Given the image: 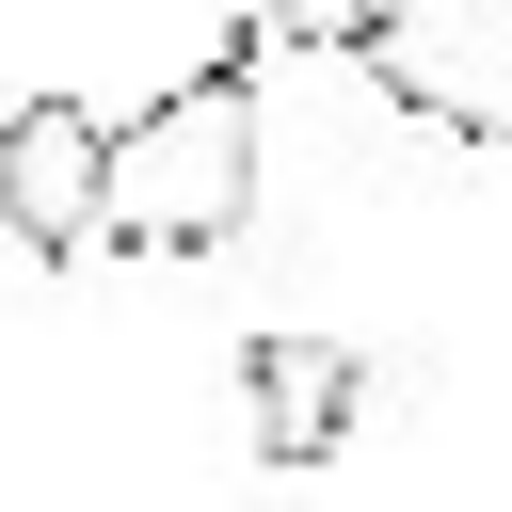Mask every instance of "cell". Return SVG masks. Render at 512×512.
I'll list each match as a JSON object with an SVG mask.
<instances>
[{"label": "cell", "mask_w": 512, "mask_h": 512, "mask_svg": "<svg viewBox=\"0 0 512 512\" xmlns=\"http://www.w3.org/2000/svg\"><path fill=\"white\" fill-rule=\"evenodd\" d=\"M240 224H256V32L112 128V224H96V240H128V256H208V240H240Z\"/></svg>", "instance_id": "cell-1"}, {"label": "cell", "mask_w": 512, "mask_h": 512, "mask_svg": "<svg viewBox=\"0 0 512 512\" xmlns=\"http://www.w3.org/2000/svg\"><path fill=\"white\" fill-rule=\"evenodd\" d=\"M384 96L448 144H512V0H384L368 32Z\"/></svg>", "instance_id": "cell-2"}, {"label": "cell", "mask_w": 512, "mask_h": 512, "mask_svg": "<svg viewBox=\"0 0 512 512\" xmlns=\"http://www.w3.org/2000/svg\"><path fill=\"white\" fill-rule=\"evenodd\" d=\"M0 224L64 272V256H96V224H112V128L80 112V96H32V112H0Z\"/></svg>", "instance_id": "cell-3"}, {"label": "cell", "mask_w": 512, "mask_h": 512, "mask_svg": "<svg viewBox=\"0 0 512 512\" xmlns=\"http://www.w3.org/2000/svg\"><path fill=\"white\" fill-rule=\"evenodd\" d=\"M352 400H368V368L336 352V336H256L240 352V416H256V464H336V432H352Z\"/></svg>", "instance_id": "cell-4"}, {"label": "cell", "mask_w": 512, "mask_h": 512, "mask_svg": "<svg viewBox=\"0 0 512 512\" xmlns=\"http://www.w3.org/2000/svg\"><path fill=\"white\" fill-rule=\"evenodd\" d=\"M256 32H288V48H352V64H368L384 0H256Z\"/></svg>", "instance_id": "cell-5"}]
</instances>
